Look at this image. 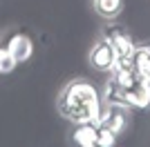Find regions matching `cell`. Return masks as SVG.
<instances>
[{
  "instance_id": "3957f363",
  "label": "cell",
  "mask_w": 150,
  "mask_h": 147,
  "mask_svg": "<svg viewBox=\"0 0 150 147\" xmlns=\"http://www.w3.org/2000/svg\"><path fill=\"white\" fill-rule=\"evenodd\" d=\"M114 58H117V54H114L112 45L101 38L99 43H94V47L90 49L88 62H90V67L96 69V71H112Z\"/></svg>"
},
{
  "instance_id": "ba28073f",
  "label": "cell",
  "mask_w": 150,
  "mask_h": 147,
  "mask_svg": "<svg viewBox=\"0 0 150 147\" xmlns=\"http://www.w3.org/2000/svg\"><path fill=\"white\" fill-rule=\"evenodd\" d=\"M94 9H96V13L101 18L114 20L123 11V0H94Z\"/></svg>"
},
{
  "instance_id": "277c9868",
  "label": "cell",
  "mask_w": 150,
  "mask_h": 147,
  "mask_svg": "<svg viewBox=\"0 0 150 147\" xmlns=\"http://www.w3.org/2000/svg\"><path fill=\"white\" fill-rule=\"evenodd\" d=\"M103 40H108V43L112 45V49H114V54H117V56L132 54V51H134V47H137V43H134V38H132L130 31L123 29V27H117V24L105 29Z\"/></svg>"
},
{
  "instance_id": "5b68a950",
  "label": "cell",
  "mask_w": 150,
  "mask_h": 147,
  "mask_svg": "<svg viewBox=\"0 0 150 147\" xmlns=\"http://www.w3.org/2000/svg\"><path fill=\"white\" fill-rule=\"evenodd\" d=\"M7 51L18 60V65L20 62H27L31 58V54H34V45H31V40H29V36L27 34H23V31H16L9 40H7Z\"/></svg>"
},
{
  "instance_id": "9c48e42d",
  "label": "cell",
  "mask_w": 150,
  "mask_h": 147,
  "mask_svg": "<svg viewBox=\"0 0 150 147\" xmlns=\"http://www.w3.org/2000/svg\"><path fill=\"white\" fill-rule=\"evenodd\" d=\"M112 80L119 83L123 89H130V87L137 85V74L132 71V69H114L112 71Z\"/></svg>"
},
{
  "instance_id": "6da1fadb",
  "label": "cell",
  "mask_w": 150,
  "mask_h": 147,
  "mask_svg": "<svg viewBox=\"0 0 150 147\" xmlns=\"http://www.w3.org/2000/svg\"><path fill=\"white\" fill-rule=\"evenodd\" d=\"M103 107L101 92L88 80H72L58 94V111L63 118L76 123H96Z\"/></svg>"
},
{
  "instance_id": "52a82bcc",
  "label": "cell",
  "mask_w": 150,
  "mask_h": 147,
  "mask_svg": "<svg viewBox=\"0 0 150 147\" xmlns=\"http://www.w3.org/2000/svg\"><path fill=\"white\" fill-rule=\"evenodd\" d=\"M132 60H134V74L139 78L150 76V45L148 43L137 45L132 51Z\"/></svg>"
},
{
  "instance_id": "8992f818",
  "label": "cell",
  "mask_w": 150,
  "mask_h": 147,
  "mask_svg": "<svg viewBox=\"0 0 150 147\" xmlns=\"http://www.w3.org/2000/svg\"><path fill=\"white\" fill-rule=\"evenodd\" d=\"M96 138H99V125L92 120L76 123V127L72 129V141L79 147H96Z\"/></svg>"
},
{
  "instance_id": "8fae6325",
  "label": "cell",
  "mask_w": 150,
  "mask_h": 147,
  "mask_svg": "<svg viewBox=\"0 0 150 147\" xmlns=\"http://www.w3.org/2000/svg\"><path fill=\"white\" fill-rule=\"evenodd\" d=\"M16 65H18V60H16L7 49H0V74H2V76H5V74H11L13 69H16Z\"/></svg>"
},
{
  "instance_id": "30bf717a",
  "label": "cell",
  "mask_w": 150,
  "mask_h": 147,
  "mask_svg": "<svg viewBox=\"0 0 150 147\" xmlns=\"http://www.w3.org/2000/svg\"><path fill=\"white\" fill-rule=\"evenodd\" d=\"M117 145V134H114L112 129L103 127L99 125V138H96V147H112Z\"/></svg>"
},
{
  "instance_id": "7a4b0ae2",
  "label": "cell",
  "mask_w": 150,
  "mask_h": 147,
  "mask_svg": "<svg viewBox=\"0 0 150 147\" xmlns=\"http://www.w3.org/2000/svg\"><path fill=\"white\" fill-rule=\"evenodd\" d=\"M130 118H132V111H130V107H128V105H112V103H103L96 125H103V127L112 129L117 136H121V134H125V132H128Z\"/></svg>"
}]
</instances>
